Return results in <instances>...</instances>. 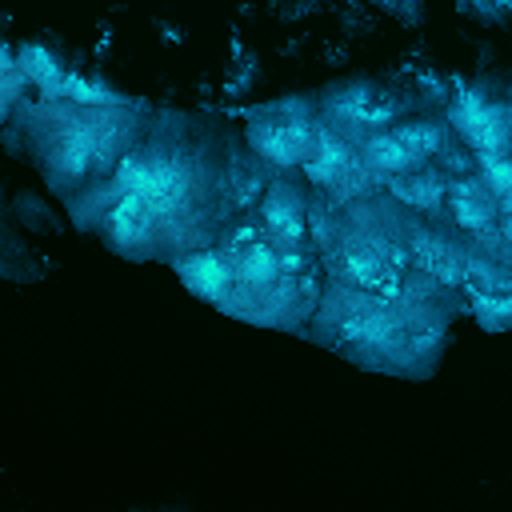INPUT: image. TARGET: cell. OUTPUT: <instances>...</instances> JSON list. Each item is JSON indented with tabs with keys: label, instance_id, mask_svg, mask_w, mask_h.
I'll return each mask as SVG.
<instances>
[{
	"label": "cell",
	"instance_id": "cell-1",
	"mask_svg": "<svg viewBox=\"0 0 512 512\" xmlns=\"http://www.w3.org/2000/svg\"><path fill=\"white\" fill-rule=\"evenodd\" d=\"M460 128H464V136L480 148V152H488V156H500L504 152V140H508V132H504V112H492V108H484V104H464L460 108Z\"/></svg>",
	"mask_w": 512,
	"mask_h": 512
},
{
	"label": "cell",
	"instance_id": "cell-2",
	"mask_svg": "<svg viewBox=\"0 0 512 512\" xmlns=\"http://www.w3.org/2000/svg\"><path fill=\"white\" fill-rule=\"evenodd\" d=\"M264 224H268V240H272L276 248H288V244L300 240L304 216H300V204H296V196H292L288 188H276V192H272V200H268V208H264Z\"/></svg>",
	"mask_w": 512,
	"mask_h": 512
},
{
	"label": "cell",
	"instance_id": "cell-3",
	"mask_svg": "<svg viewBox=\"0 0 512 512\" xmlns=\"http://www.w3.org/2000/svg\"><path fill=\"white\" fill-rule=\"evenodd\" d=\"M452 212H456V220L464 228L484 232L488 220H492V212H496V200L488 196L484 184H460V188H452Z\"/></svg>",
	"mask_w": 512,
	"mask_h": 512
},
{
	"label": "cell",
	"instance_id": "cell-4",
	"mask_svg": "<svg viewBox=\"0 0 512 512\" xmlns=\"http://www.w3.org/2000/svg\"><path fill=\"white\" fill-rule=\"evenodd\" d=\"M184 276L196 292L216 296V300H224L232 288V264L220 256H192V264H184Z\"/></svg>",
	"mask_w": 512,
	"mask_h": 512
},
{
	"label": "cell",
	"instance_id": "cell-5",
	"mask_svg": "<svg viewBox=\"0 0 512 512\" xmlns=\"http://www.w3.org/2000/svg\"><path fill=\"white\" fill-rule=\"evenodd\" d=\"M416 260H420V268L436 272L440 280H460L472 268V260L464 252H456L452 244H440V240H420L416 244Z\"/></svg>",
	"mask_w": 512,
	"mask_h": 512
},
{
	"label": "cell",
	"instance_id": "cell-6",
	"mask_svg": "<svg viewBox=\"0 0 512 512\" xmlns=\"http://www.w3.org/2000/svg\"><path fill=\"white\" fill-rule=\"evenodd\" d=\"M440 180H396V196L400 200H408V204H420V208H428V204H436L440 200Z\"/></svg>",
	"mask_w": 512,
	"mask_h": 512
},
{
	"label": "cell",
	"instance_id": "cell-7",
	"mask_svg": "<svg viewBox=\"0 0 512 512\" xmlns=\"http://www.w3.org/2000/svg\"><path fill=\"white\" fill-rule=\"evenodd\" d=\"M0 72H8V64H4V56H0Z\"/></svg>",
	"mask_w": 512,
	"mask_h": 512
},
{
	"label": "cell",
	"instance_id": "cell-8",
	"mask_svg": "<svg viewBox=\"0 0 512 512\" xmlns=\"http://www.w3.org/2000/svg\"><path fill=\"white\" fill-rule=\"evenodd\" d=\"M0 104H4V96H0Z\"/></svg>",
	"mask_w": 512,
	"mask_h": 512
}]
</instances>
